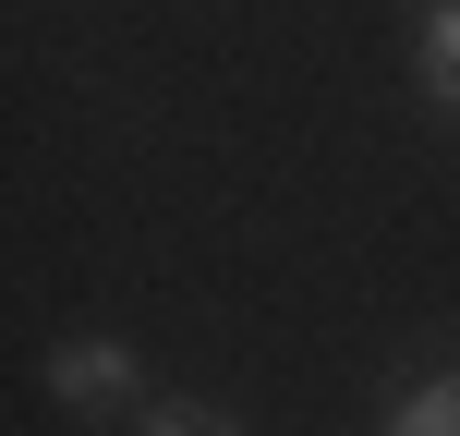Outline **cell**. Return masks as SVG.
Returning <instances> with one entry per match:
<instances>
[{
  "mask_svg": "<svg viewBox=\"0 0 460 436\" xmlns=\"http://www.w3.org/2000/svg\"><path fill=\"white\" fill-rule=\"evenodd\" d=\"M49 400L61 413H146V364L121 340H61L49 351Z\"/></svg>",
  "mask_w": 460,
  "mask_h": 436,
  "instance_id": "obj_1",
  "label": "cell"
},
{
  "mask_svg": "<svg viewBox=\"0 0 460 436\" xmlns=\"http://www.w3.org/2000/svg\"><path fill=\"white\" fill-rule=\"evenodd\" d=\"M134 436H243V424H230L218 400H146V413H134Z\"/></svg>",
  "mask_w": 460,
  "mask_h": 436,
  "instance_id": "obj_3",
  "label": "cell"
},
{
  "mask_svg": "<svg viewBox=\"0 0 460 436\" xmlns=\"http://www.w3.org/2000/svg\"><path fill=\"white\" fill-rule=\"evenodd\" d=\"M412 85L460 121V0H424L412 13Z\"/></svg>",
  "mask_w": 460,
  "mask_h": 436,
  "instance_id": "obj_2",
  "label": "cell"
}]
</instances>
